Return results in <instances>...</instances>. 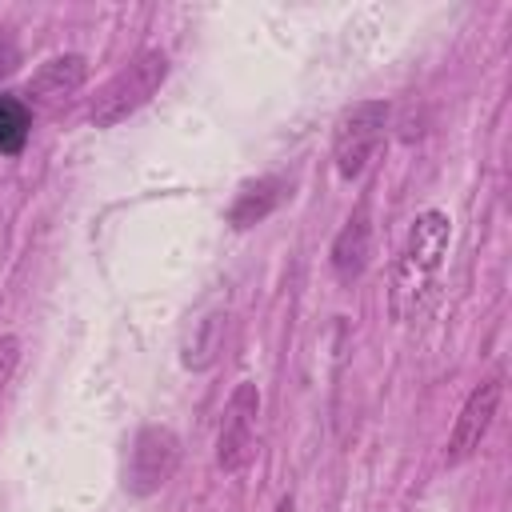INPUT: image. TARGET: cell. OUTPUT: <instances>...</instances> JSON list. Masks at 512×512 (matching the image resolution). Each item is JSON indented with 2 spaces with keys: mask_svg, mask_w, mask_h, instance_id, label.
Returning <instances> with one entry per match:
<instances>
[{
  "mask_svg": "<svg viewBox=\"0 0 512 512\" xmlns=\"http://www.w3.org/2000/svg\"><path fill=\"white\" fill-rule=\"evenodd\" d=\"M84 80H88V60L80 52H56L44 64H36L20 100L32 116H48V112L64 108L72 100V92H80Z\"/></svg>",
  "mask_w": 512,
  "mask_h": 512,
  "instance_id": "obj_7",
  "label": "cell"
},
{
  "mask_svg": "<svg viewBox=\"0 0 512 512\" xmlns=\"http://www.w3.org/2000/svg\"><path fill=\"white\" fill-rule=\"evenodd\" d=\"M16 64H20V48H16V40L8 32H0V84L16 72Z\"/></svg>",
  "mask_w": 512,
  "mask_h": 512,
  "instance_id": "obj_13",
  "label": "cell"
},
{
  "mask_svg": "<svg viewBox=\"0 0 512 512\" xmlns=\"http://www.w3.org/2000/svg\"><path fill=\"white\" fill-rule=\"evenodd\" d=\"M276 512H292V496H284V500L276 504Z\"/></svg>",
  "mask_w": 512,
  "mask_h": 512,
  "instance_id": "obj_14",
  "label": "cell"
},
{
  "mask_svg": "<svg viewBox=\"0 0 512 512\" xmlns=\"http://www.w3.org/2000/svg\"><path fill=\"white\" fill-rule=\"evenodd\" d=\"M384 124H388V104L384 100H356L352 108L340 112L336 128H332V164L340 180H356L372 152L384 140Z\"/></svg>",
  "mask_w": 512,
  "mask_h": 512,
  "instance_id": "obj_3",
  "label": "cell"
},
{
  "mask_svg": "<svg viewBox=\"0 0 512 512\" xmlns=\"http://www.w3.org/2000/svg\"><path fill=\"white\" fill-rule=\"evenodd\" d=\"M448 240H452V220L448 212L440 208H424L408 236H404V248L396 256V272H392V316L396 320H408L420 300L428 296L444 256H448Z\"/></svg>",
  "mask_w": 512,
  "mask_h": 512,
  "instance_id": "obj_1",
  "label": "cell"
},
{
  "mask_svg": "<svg viewBox=\"0 0 512 512\" xmlns=\"http://www.w3.org/2000/svg\"><path fill=\"white\" fill-rule=\"evenodd\" d=\"M220 344H224V312H212V316L196 320V328H192V336H188V344H184V356H180L184 368L204 372V368L216 360Z\"/></svg>",
  "mask_w": 512,
  "mask_h": 512,
  "instance_id": "obj_10",
  "label": "cell"
},
{
  "mask_svg": "<svg viewBox=\"0 0 512 512\" xmlns=\"http://www.w3.org/2000/svg\"><path fill=\"white\" fill-rule=\"evenodd\" d=\"M168 80V52L164 48H140L120 72H112L100 92L92 96V124L96 128H116L124 124L132 112H140L156 92L160 84Z\"/></svg>",
  "mask_w": 512,
  "mask_h": 512,
  "instance_id": "obj_2",
  "label": "cell"
},
{
  "mask_svg": "<svg viewBox=\"0 0 512 512\" xmlns=\"http://www.w3.org/2000/svg\"><path fill=\"white\" fill-rule=\"evenodd\" d=\"M16 360H20V340L16 336H0V396L16 372Z\"/></svg>",
  "mask_w": 512,
  "mask_h": 512,
  "instance_id": "obj_12",
  "label": "cell"
},
{
  "mask_svg": "<svg viewBox=\"0 0 512 512\" xmlns=\"http://www.w3.org/2000/svg\"><path fill=\"white\" fill-rule=\"evenodd\" d=\"M256 420H260V388L256 380H240L220 412V432H216V468L220 472H244L256 448Z\"/></svg>",
  "mask_w": 512,
  "mask_h": 512,
  "instance_id": "obj_5",
  "label": "cell"
},
{
  "mask_svg": "<svg viewBox=\"0 0 512 512\" xmlns=\"http://www.w3.org/2000/svg\"><path fill=\"white\" fill-rule=\"evenodd\" d=\"M284 200H288V184L280 176L248 180V184H240V192H236V200L228 208V224L232 228H252L260 220H268Z\"/></svg>",
  "mask_w": 512,
  "mask_h": 512,
  "instance_id": "obj_9",
  "label": "cell"
},
{
  "mask_svg": "<svg viewBox=\"0 0 512 512\" xmlns=\"http://www.w3.org/2000/svg\"><path fill=\"white\" fill-rule=\"evenodd\" d=\"M500 400H504V376H488L484 384H476L468 392V400L460 404L452 432H448V448H444L448 468H460L480 452V444L492 432V420L500 412Z\"/></svg>",
  "mask_w": 512,
  "mask_h": 512,
  "instance_id": "obj_6",
  "label": "cell"
},
{
  "mask_svg": "<svg viewBox=\"0 0 512 512\" xmlns=\"http://www.w3.org/2000/svg\"><path fill=\"white\" fill-rule=\"evenodd\" d=\"M368 256H372V220H368V208H356L332 240V252H328L332 276L340 284H356L368 268Z\"/></svg>",
  "mask_w": 512,
  "mask_h": 512,
  "instance_id": "obj_8",
  "label": "cell"
},
{
  "mask_svg": "<svg viewBox=\"0 0 512 512\" xmlns=\"http://www.w3.org/2000/svg\"><path fill=\"white\" fill-rule=\"evenodd\" d=\"M180 468V436L168 424H144L132 436L128 464H124V488L132 496H156Z\"/></svg>",
  "mask_w": 512,
  "mask_h": 512,
  "instance_id": "obj_4",
  "label": "cell"
},
{
  "mask_svg": "<svg viewBox=\"0 0 512 512\" xmlns=\"http://www.w3.org/2000/svg\"><path fill=\"white\" fill-rule=\"evenodd\" d=\"M32 132V112L20 96L0 92V156H20Z\"/></svg>",
  "mask_w": 512,
  "mask_h": 512,
  "instance_id": "obj_11",
  "label": "cell"
}]
</instances>
